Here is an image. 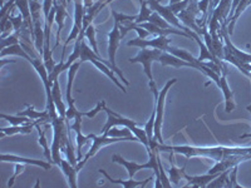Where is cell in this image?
Listing matches in <instances>:
<instances>
[{
  "instance_id": "5bb4252c",
  "label": "cell",
  "mask_w": 251,
  "mask_h": 188,
  "mask_svg": "<svg viewBox=\"0 0 251 188\" xmlns=\"http://www.w3.org/2000/svg\"><path fill=\"white\" fill-rule=\"evenodd\" d=\"M53 5L55 6V23L58 24V31H57V42H55L54 49L58 48L60 43V31L64 28V18L69 17L68 12H67V1L64 0H54Z\"/></svg>"
},
{
  "instance_id": "2e32d148",
  "label": "cell",
  "mask_w": 251,
  "mask_h": 188,
  "mask_svg": "<svg viewBox=\"0 0 251 188\" xmlns=\"http://www.w3.org/2000/svg\"><path fill=\"white\" fill-rule=\"evenodd\" d=\"M59 167L62 168L63 173L66 174V177L68 178L69 187H72V188L77 187L78 186L77 185V174H78V172L83 168V167H80L79 164L73 165L68 160H63V158H62V161H60Z\"/></svg>"
},
{
  "instance_id": "f1b7e54d",
  "label": "cell",
  "mask_w": 251,
  "mask_h": 188,
  "mask_svg": "<svg viewBox=\"0 0 251 188\" xmlns=\"http://www.w3.org/2000/svg\"><path fill=\"white\" fill-rule=\"evenodd\" d=\"M53 3H54V0H44L43 1V14H44V20L48 19L49 14H50V10L53 8Z\"/></svg>"
},
{
  "instance_id": "7a4b0ae2",
  "label": "cell",
  "mask_w": 251,
  "mask_h": 188,
  "mask_svg": "<svg viewBox=\"0 0 251 188\" xmlns=\"http://www.w3.org/2000/svg\"><path fill=\"white\" fill-rule=\"evenodd\" d=\"M131 23L133 22H128V23L126 24H120L117 22H114L113 29L108 33V62L112 64V70L121 78V80L123 82L126 87L129 86L128 80L126 79L125 75H123L122 70L117 67L116 64V53H117V49L120 47L121 40L125 38V35L131 30Z\"/></svg>"
},
{
  "instance_id": "e0dca14e",
  "label": "cell",
  "mask_w": 251,
  "mask_h": 188,
  "mask_svg": "<svg viewBox=\"0 0 251 188\" xmlns=\"http://www.w3.org/2000/svg\"><path fill=\"white\" fill-rule=\"evenodd\" d=\"M221 174V173H220ZM219 173L215 174H203V176H188V174L183 173V178L188 181L187 185L185 186L186 188L188 187H207V185L211 181H214L216 177L220 176Z\"/></svg>"
},
{
  "instance_id": "4fadbf2b",
  "label": "cell",
  "mask_w": 251,
  "mask_h": 188,
  "mask_svg": "<svg viewBox=\"0 0 251 188\" xmlns=\"http://www.w3.org/2000/svg\"><path fill=\"white\" fill-rule=\"evenodd\" d=\"M39 123L44 124L47 123L44 119H37V120H31L29 123H24V124L20 125H12L9 128H3L1 132H0V138H4L5 136H14V134H29L31 133L33 128L37 127Z\"/></svg>"
},
{
  "instance_id": "5b68a950",
  "label": "cell",
  "mask_w": 251,
  "mask_h": 188,
  "mask_svg": "<svg viewBox=\"0 0 251 188\" xmlns=\"http://www.w3.org/2000/svg\"><path fill=\"white\" fill-rule=\"evenodd\" d=\"M176 82H177L176 78L170 79L169 82L166 83L165 87L161 89V92H158V89H157L154 80H150L149 83V87L151 88L152 93H153L154 95V106H156V119H154V127H153V138L157 141V142L161 143V144H163V138H162V134H161V129H162L163 109H165L166 95H167V93H169L170 88H171Z\"/></svg>"
},
{
  "instance_id": "7402d4cb",
  "label": "cell",
  "mask_w": 251,
  "mask_h": 188,
  "mask_svg": "<svg viewBox=\"0 0 251 188\" xmlns=\"http://www.w3.org/2000/svg\"><path fill=\"white\" fill-rule=\"evenodd\" d=\"M174 154L171 153L170 156V162H171V168H170V181H172L174 186H178V181H181V178H183V173H185V168L186 164H187V161H186L185 165H183L182 168H177L176 165L174 163Z\"/></svg>"
},
{
  "instance_id": "44dd1931",
  "label": "cell",
  "mask_w": 251,
  "mask_h": 188,
  "mask_svg": "<svg viewBox=\"0 0 251 188\" xmlns=\"http://www.w3.org/2000/svg\"><path fill=\"white\" fill-rule=\"evenodd\" d=\"M5 55H18V57H22V58H25L28 62H30L31 57L24 50V48L22 47V44H13V46H9L6 48L1 49V53H0V57L4 58Z\"/></svg>"
},
{
  "instance_id": "277c9868",
  "label": "cell",
  "mask_w": 251,
  "mask_h": 188,
  "mask_svg": "<svg viewBox=\"0 0 251 188\" xmlns=\"http://www.w3.org/2000/svg\"><path fill=\"white\" fill-rule=\"evenodd\" d=\"M103 111L106 112L108 118H107V122L104 124L102 129V133H106L108 132L109 129L113 128V127H117V125H123L126 128H128L132 133L134 134V137L137 138V141H140L143 145L146 147V149L149 151L150 149V142H149V137H147V133H146L145 128H138L137 123L133 122V120L128 119V118L123 117L121 114L116 113V112L111 111L109 108H107L106 106L103 107Z\"/></svg>"
},
{
  "instance_id": "4316f807",
  "label": "cell",
  "mask_w": 251,
  "mask_h": 188,
  "mask_svg": "<svg viewBox=\"0 0 251 188\" xmlns=\"http://www.w3.org/2000/svg\"><path fill=\"white\" fill-rule=\"evenodd\" d=\"M24 169H25V167H24V163H17V165H15L14 174L10 177V180H9V182H8V187H12V186L14 185V181L17 180V177L19 176V173L24 172Z\"/></svg>"
},
{
  "instance_id": "52a82bcc",
  "label": "cell",
  "mask_w": 251,
  "mask_h": 188,
  "mask_svg": "<svg viewBox=\"0 0 251 188\" xmlns=\"http://www.w3.org/2000/svg\"><path fill=\"white\" fill-rule=\"evenodd\" d=\"M162 50L156 48H143L134 58H129V63H141L143 66V70H145L146 77L149 78V80H153V75L151 71V64L152 62H158L161 57Z\"/></svg>"
},
{
  "instance_id": "f546056e",
  "label": "cell",
  "mask_w": 251,
  "mask_h": 188,
  "mask_svg": "<svg viewBox=\"0 0 251 188\" xmlns=\"http://www.w3.org/2000/svg\"><path fill=\"white\" fill-rule=\"evenodd\" d=\"M236 176H237V165L232 167L231 176H230V181H231V187H241L239 183L236 182Z\"/></svg>"
},
{
  "instance_id": "cb8c5ba5",
  "label": "cell",
  "mask_w": 251,
  "mask_h": 188,
  "mask_svg": "<svg viewBox=\"0 0 251 188\" xmlns=\"http://www.w3.org/2000/svg\"><path fill=\"white\" fill-rule=\"evenodd\" d=\"M0 117L3 118V119L8 120L12 125H20V124H24V123L31 122L30 118L23 117V116H19V114H17V116H8V114L1 113L0 114Z\"/></svg>"
},
{
  "instance_id": "ffe728a7",
  "label": "cell",
  "mask_w": 251,
  "mask_h": 188,
  "mask_svg": "<svg viewBox=\"0 0 251 188\" xmlns=\"http://www.w3.org/2000/svg\"><path fill=\"white\" fill-rule=\"evenodd\" d=\"M100 173H102L103 176L106 177L107 180L109 181L111 183H114V185H121L123 186L125 188H136V187H143L146 186L150 181H152V177H149V178H146L145 181H133V180H129V181H123V180H114L112 177L108 176L104 169H100Z\"/></svg>"
},
{
  "instance_id": "4dcf8cb0",
  "label": "cell",
  "mask_w": 251,
  "mask_h": 188,
  "mask_svg": "<svg viewBox=\"0 0 251 188\" xmlns=\"http://www.w3.org/2000/svg\"><path fill=\"white\" fill-rule=\"evenodd\" d=\"M93 0H83V5H84V10L88 8H91L92 5H93Z\"/></svg>"
},
{
  "instance_id": "30bf717a",
  "label": "cell",
  "mask_w": 251,
  "mask_h": 188,
  "mask_svg": "<svg viewBox=\"0 0 251 188\" xmlns=\"http://www.w3.org/2000/svg\"><path fill=\"white\" fill-rule=\"evenodd\" d=\"M147 4H149V6H151V9L153 10V12H157L158 14L161 15V17L163 18V19L167 22L169 24H171V25H175L177 29H180V30H183L186 33L187 31V26L183 25L181 22H178V18L176 17V15L172 13V10L170 9V6H162L160 5V3H158V0H147Z\"/></svg>"
},
{
  "instance_id": "ac0fdd59",
  "label": "cell",
  "mask_w": 251,
  "mask_h": 188,
  "mask_svg": "<svg viewBox=\"0 0 251 188\" xmlns=\"http://www.w3.org/2000/svg\"><path fill=\"white\" fill-rule=\"evenodd\" d=\"M40 125H42V123H39V124L37 125V129L39 131V141H38V142H39L40 147L44 149V156H46V158L48 160V162H50L51 164H54V162H53V157H51V149L49 148L48 141H47L46 138L47 131L50 128L51 124L50 123H44V128H42Z\"/></svg>"
},
{
  "instance_id": "ba28073f",
  "label": "cell",
  "mask_w": 251,
  "mask_h": 188,
  "mask_svg": "<svg viewBox=\"0 0 251 188\" xmlns=\"http://www.w3.org/2000/svg\"><path fill=\"white\" fill-rule=\"evenodd\" d=\"M91 140L93 141V144H92V147L89 148V151L87 152V154L84 156V158H83L82 161H79L83 165L86 164V163L89 161V158H92V157L97 153V152L100 151L102 147H104V145L112 144V143L122 142V141H137V138L136 137H109L107 133H102V136H100V137H98V136H96V134L92 133Z\"/></svg>"
},
{
  "instance_id": "9a60e30c",
  "label": "cell",
  "mask_w": 251,
  "mask_h": 188,
  "mask_svg": "<svg viewBox=\"0 0 251 188\" xmlns=\"http://www.w3.org/2000/svg\"><path fill=\"white\" fill-rule=\"evenodd\" d=\"M1 161L3 162H13V163H24V164H31V165H37V167H40V168L46 169V171H49L51 167L50 162H44V161L39 160H30V158H24V157L14 156V154H1Z\"/></svg>"
},
{
  "instance_id": "8992f818",
  "label": "cell",
  "mask_w": 251,
  "mask_h": 188,
  "mask_svg": "<svg viewBox=\"0 0 251 188\" xmlns=\"http://www.w3.org/2000/svg\"><path fill=\"white\" fill-rule=\"evenodd\" d=\"M91 62L93 63L94 67L96 68L100 69L102 73H104V74L107 75V77L109 78V79L112 80V82L116 84V86L118 87V88L121 89V91H123L126 93V87H123L122 84H121V82H118L117 78L114 77L113 71H112V64L109 62H106V60L103 59V58L100 57V54H97V53H94L93 49L91 48V47L87 46V42L84 39H83L82 42V46H80V58H79V62L83 63V62Z\"/></svg>"
},
{
  "instance_id": "6da1fadb",
  "label": "cell",
  "mask_w": 251,
  "mask_h": 188,
  "mask_svg": "<svg viewBox=\"0 0 251 188\" xmlns=\"http://www.w3.org/2000/svg\"><path fill=\"white\" fill-rule=\"evenodd\" d=\"M157 149L160 152H171L180 153L191 158V157H207L215 162L224 161L232 156H248L251 154V147L240 148V147H190V145H166L158 143Z\"/></svg>"
},
{
  "instance_id": "d6986e66",
  "label": "cell",
  "mask_w": 251,
  "mask_h": 188,
  "mask_svg": "<svg viewBox=\"0 0 251 188\" xmlns=\"http://www.w3.org/2000/svg\"><path fill=\"white\" fill-rule=\"evenodd\" d=\"M51 97H53V100H54L55 108H57L58 114H59L60 117L67 119L66 114H67V109L66 106H64V103H63L62 99V93H60V87H59V82L54 80L53 83V87H51Z\"/></svg>"
},
{
  "instance_id": "3957f363",
  "label": "cell",
  "mask_w": 251,
  "mask_h": 188,
  "mask_svg": "<svg viewBox=\"0 0 251 188\" xmlns=\"http://www.w3.org/2000/svg\"><path fill=\"white\" fill-rule=\"evenodd\" d=\"M149 156L150 161L147 163H143V164H140V163L136 162H129V161H126L125 158H122L118 154H114L112 157V162L118 163V164H122L123 167H126V169L128 171L129 178L134 176L141 169H153L154 174H156V183H154V187L160 188L162 187V183H161V172L160 167H158V158H160V151L157 148L154 149H149Z\"/></svg>"
},
{
  "instance_id": "7c38bea8",
  "label": "cell",
  "mask_w": 251,
  "mask_h": 188,
  "mask_svg": "<svg viewBox=\"0 0 251 188\" xmlns=\"http://www.w3.org/2000/svg\"><path fill=\"white\" fill-rule=\"evenodd\" d=\"M251 158V154H248V156H232V157H228L226 160L224 161H220V162H216V164L212 167L207 173L210 174H215V173H223V172L227 171V169H231L232 167L237 165L239 163H241L243 161L249 160Z\"/></svg>"
},
{
  "instance_id": "8fae6325",
  "label": "cell",
  "mask_w": 251,
  "mask_h": 188,
  "mask_svg": "<svg viewBox=\"0 0 251 188\" xmlns=\"http://www.w3.org/2000/svg\"><path fill=\"white\" fill-rule=\"evenodd\" d=\"M227 67L224 66L223 70H221V75H220V83L217 84L221 91H223L224 95H225V111L226 113H230L235 109V103H234V93L231 92L230 87L227 84V80H226V74H227Z\"/></svg>"
},
{
  "instance_id": "836d02e7",
  "label": "cell",
  "mask_w": 251,
  "mask_h": 188,
  "mask_svg": "<svg viewBox=\"0 0 251 188\" xmlns=\"http://www.w3.org/2000/svg\"><path fill=\"white\" fill-rule=\"evenodd\" d=\"M248 111L251 113V106H248Z\"/></svg>"
},
{
  "instance_id": "603a6c76",
  "label": "cell",
  "mask_w": 251,
  "mask_h": 188,
  "mask_svg": "<svg viewBox=\"0 0 251 188\" xmlns=\"http://www.w3.org/2000/svg\"><path fill=\"white\" fill-rule=\"evenodd\" d=\"M230 173H231V169H227V171L223 172V173L220 174L219 177H216L214 181H211V182L208 183L207 187H231V181L228 178V174Z\"/></svg>"
},
{
  "instance_id": "83f0119b",
  "label": "cell",
  "mask_w": 251,
  "mask_h": 188,
  "mask_svg": "<svg viewBox=\"0 0 251 188\" xmlns=\"http://www.w3.org/2000/svg\"><path fill=\"white\" fill-rule=\"evenodd\" d=\"M104 106H106V102H104V100H100V102L98 103L93 111H92V112H82V114H83V116H86V117L93 118L94 116H96V114H97L98 112L100 111V109H103V107H104Z\"/></svg>"
},
{
  "instance_id": "1f68e13d",
  "label": "cell",
  "mask_w": 251,
  "mask_h": 188,
  "mask_svg": "<svg viewBox=\"0 0 251 188\" xmlns=\"http://www.w3.org/2000/svg\"><path fill=\"white\" fill-rule=\"evenodd\" d=\"M6 63H15V60H1V62H0V68H3L4 66H5Z\"/></svg>"
},
{
  "instance_id": "484cf974",
  "label": "cell",
  "mask_w": 251,
  "mask_h": 188,
  "mask_svg": "<svg viewBox=\"0 0 251 188\" xmlns=\"http://www.w3.org/2000/svg\"><path fill=\"white\" fill-rule=\"evenodd\" d=\"M20 33L19 31H14L13 34L8 35L6 38H1V49L6 48L9 46H13V44H18L19 42Z\"/></svg>"
},
{
  "instance_id": "d4e9b609",
  "label": "cell",
  "mask_w": 251,
  "mask_h": 188,
  "mask_svg": "<svg viewBox=\"0 0 251 188\" xmlns=\"http://www.w3.org/2000/svg\"><path fill=\"white\" fill-rule=\"evenodd\" d=\"M84 37L88 39L89 44H91V48L93 49L94 53H97L98 54V48H97V40H96V29H94L93 24H91V25L87 28L86 33H84Z\"/></svg>"
},
{
  "instance_id": "9c48e42d",
  "label": "cell",
  "mask_w": 251,
  "mask_h": 188,
  "mask_svg": "<svg viewBox=\"0 0 251 188\" xmlns=\"http://www.w3.org/2000/svg\"><path fill=\"white\" fill-rule=\"evenodd\" d=\"M75 25H73V29H72L71 34L67 38L66 43H64V47H63L62 50V57H60V62H64V55H66L67 47L69 46L71 42L75 40L79 35L80 30H82L83 26V17H84V5H83V0H75Z\"/></svg>"
},
{
  "instance_id": "d6a6232c",
  "label": "cell",
  "mask_w": 251,
  "mask_h": 188,
  "mask_svg": "<svg viewBox=\"0 0 251 188\" xmlns=\"http://www.w3.org/2000/svg\"><path fill=\"white\" fill-rule=\"evenodd\" d=\"M240 138H251V133H248V134H244V136H241Z\"/></svg>"
}]
</instances>
